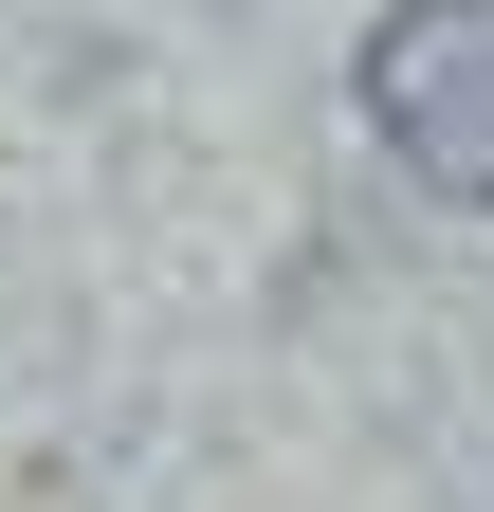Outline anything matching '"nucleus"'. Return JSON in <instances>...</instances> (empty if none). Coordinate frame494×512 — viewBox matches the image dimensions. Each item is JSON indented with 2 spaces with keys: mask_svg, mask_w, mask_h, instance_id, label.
I'll return each instance as SVG.
<instances>
[{
  "mask_svg": "<svg viewBox=\"0 0 494 512\" xmlns=\"http://www.w3.org/2000/svg\"><path fill=\"white\" fill-rule=\"evenodd\" d=\"M348 110L421 202L494 220V0H385L366 55H348Z\"/></svg>",
  "mask_w": 494,
  "mask_h": 512,
  "instance_id": "obj_1",
  "label": "nucleus"
}]
</instances>
